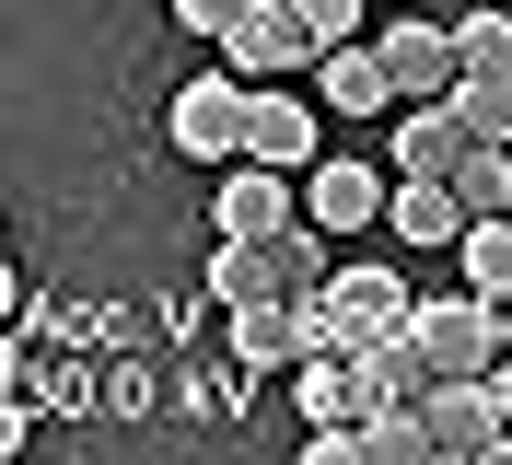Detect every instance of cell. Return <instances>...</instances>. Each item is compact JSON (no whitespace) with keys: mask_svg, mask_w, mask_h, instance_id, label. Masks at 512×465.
<instances>
[{"mask_svg":"<svg viewBox=\"0 0 512 465\" xmlns=\"http://www.w3.org/2000/svg\"><path fill=\"white\" fill-rule=\"evenodd\" d=\"M315 93H280V82H256V105H245V152L256 163H291V175H303V163H315Z\"/></svg>","mask_w":512,"mask_h":465,"instance_id":"cell-8","label":"cell"},{"mask_svg":"<svg viewBox=\"0 0 512 465\" xmlns=\"http://www.w3.org/2000/svg\"><path fill=\"white\" fill-rule=\"evenodd\" d=\"M303 221V175L291 163H233V186H222V233H245V245H268V233H291Z\"/></svg>","mask_w":512,"mask_h":465,"instance_id":"cell-7","label":"cell"},{"mask_svg":"<svg viewBox=\"0 0 512 465\" xmlns=\"http://www.w3.org/2000/svg\"><path fill=\"white\" fill-rule=\"evenodd\" d=\"M291 361H303V314H291L280 291L233 303V372H291Z\"/></svg>","mask_w":512,"mask_h":465,"instance_id":"cell-13","label":"cell"},{"mask_svg":"<svg viewBox=\"0 0 512 465\" xmlns=\"http://www.w3.org/2000/svg\"><path fill=\"white\" fill-rule=\"evenodd\" d=\"M431 442H443V465H489V442L512 431V349L489 372H443V384H431Z\"/></svg>","mask_w":512,"mask_h":465,"instance_id":"cell-1","label":"cell"},{"mask_svg":"<svg viewBox=\"0 0 512 465\" xmlns=\"http://www.w3.org/2000/svg\"><path fill=\"white\" fill-rule=\"evenodd\" d=\"M291 12H303L315 47H350V35H361V0H291Z\"/></svg>","mask_w":512,"mask_h":465,"instance_id":"cell-18","label":"cell"},{"mask_svg":"<svg viewBox=\"0 0 512 465\" xmlns=\"http://www.w3.org/2000/svg\"><path fill=\"white\" fill-rule=\"evenodd\" d=\"M384 221L408 233V245H466V198H454V175H396V198H384Z\"/></svg>","mask_w":512,"mask_h":465,"instance_id":"cell-11","label":"cell"},{"mask_svg":"<svg viewBox=\"0 0 512 465\" xmlns=\"http://www.w3.org/2000/svg\"><path fill=\"white\" fill-rule=\"evenodd\" d=\"M384 198H396V163H361V152H315L303 163V221L338 233V245H350L361 221H384Z\"/></svg>","mask_w":512,"mask_h":465,"instance_id":"cell-3","label":"cell"},{"mask_svg":"<svg viewBox=\"0 0 512 465\" xmlns=\"http://www.w3.org/2000/svg\"><path fill=\"white\" fill-rule=\"evenodd\" d=\"M361 454H373V465H443L431 407H373V419H361Z\"/></svg>","mask_w":512,"mask_h":465,"instance_id":"cell-14","label":"cell"},{"mask_svg":"<svg viewBox=\"0 0 512 465\" xmlns=\"http://www.w3.org/2000/svg\"><path fill=\"white\" fill-rule=\"evenodd\" d=\"M210 47H222V70H245V82H291V70H315V35H303L291 0H245Z\"/></svg>","mask_w":512,"mask_h":465,"instance_id":"cell-4","label":"cell"},{"mask_svg":"<svg viewBox=\"0 0 512 465\" xmlns=\"http://www.w3.org/2000/svg\"><path fill=\"white\" fill-rule=\"evenodd\" d=\"M466 152H478V128L454 117V93H431V105L396 117V175H454Z\"/></svg>","mask_w":512,"mask_h":465,"instance_id":"cell-10","label":"cell"},{"mask_svg":"<svg viewBox=\"0 0 512 465\" xmlns=\"http://www.w3.org/2000/svg\"><path fill=\"white\" fill-rule=\"evenodd\" d=\"M326 303L350 314V326H361V349H373L384 326H408V314H419V291H408V279H396V268H361V256H350V268L326 279Z\"/></svg>","mask_w":512,"mask_h":465,"instance_id":"cell-12","label":"cell"},{"mask_svg":"<svg viewBox=\"0 0 512 465\" xmlns=\"http://www.w3.org/2000/svg\"><path fill=\"white\" fill-rule=\"evenodd\" d=\"M303 82H315V105H338V117H384V105H396V82H384V47H315V70H303Z\"/></svg>","mask_w":512,"mask_h":465,"instance_id":"cell-9","label":"cell"},{"mask_svg":"<svg viewBox=\"0 0 512 465\" xmlns=\"http://www.w3.org/2000/svg\"><path fill=\"white\" fill-rule=\"evenodd\" d=\"M245 105H256L245 70H198V82H175V105H163V140L187 163H245Z\"/></svg>","mask_w":512,"mask_h":465,"instance_id":"cell-2","label":"cell"},{"mask_svg":"<svg viewBox=\"0 0 512 465\" xmlns=\"http://www.w3.org/2000/svg\"><path fill=\"white\" fill-rule=\"evenodd\" d=\"M419 349H431V372H489L501 361V326H489V303L466 291V279H443V291H419Z\"/></svg>","mask_w":512,"mask_h":465,"instance_id":"cell-5","label":"cell"},{"mask_svg":"<svg viewBox=\"0 0 512 465\" xmlns=\"http://www.w3.org/2000/svg\"><path fill=\"white\" fill-rule=\"evenodd\" d=\"M454 59L466 70H512V12H454Z\"/></svg>","mask_w":512,"mask_h":465,"instance_id":"cell-17","label":"cell"},{"mask_svg":"<svg viewBox=\"0 0 512 465\" xmlns=\"http://www.w3.org/2000/svg\"><path fill=\"white\" fill-rule=\"evenodd\" d=\"M163 12H175V24H187V35H222L233 12H245V0H163Z\"/></svg>","mask_w":512,"mask_h":465,"instance_id":"cell-19","label":"cell"},{"mask_svg":"<svg viewBox=\"0 0 512 465\" xmlns=\"http://www.w3.org/2000/svg\"><path fill=\"white\" fill-rule=\"evenodd\" d=\"M373 47H384V82H396V105H431V93L466 82V59H454V24H431V12H396Z\"/></svg>","mask_w":512,"mask_h":465,"instance_id":"cell-6","label":"cell"},{"mask_svg":"<svg viewBox=\"0 0 512 465\" xmlns=\"http://www.w3.org/2000/svg\"><path fill=\"white\" fill-rule=\"evenodd\" d=\"M454 117L478 128V140H512V70H466L454 82Z\"/></svg>","mask_w":512,"mask_h":465,"instance_id":"cell-16","label":"cell"},{"mask_svg":"<svg viewBox=\"0 0 512 465\" xmlns=\"http://www.w3.org/2000/svg\"><path fill=\"white\" fill-rule=\"evenodd\" d=\"M454 198H466V221H501L512 210V140H478L454 163Z\"/></svg>","mask_w":512,"mask_h":465,"instance_id":"cell-15","label":"cell"}]
</instances>
